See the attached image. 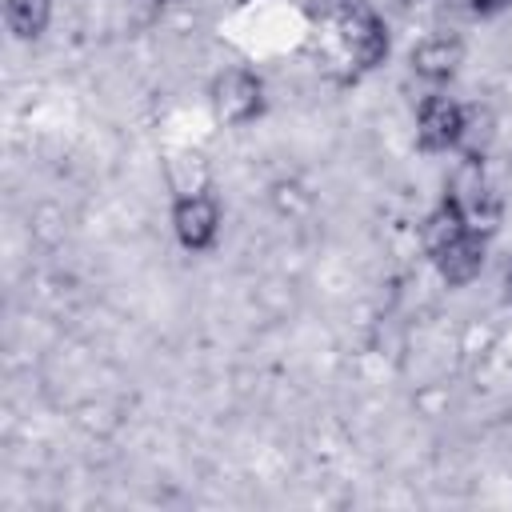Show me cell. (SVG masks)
<instances>
[{
	"instance_id": "1",
	"label": "cell",
	"mask_w": 512,
	"mask_h": 512,
	"mask_svg": "<svg viewBox=\"0 0 512 512\" xmlns=\"http://www.w3.org/2000/svg\"><path fill=\"white\" fill-rule=\"evenodd\" d=\"M208 100H212L216 120H224V124H248V120H256L264 112V84L248 68H224L212 80Z\"/></svg>"
},
{
	"instance_id": "2",
	"label": "cell",
	"mask_w": 512,
	"mask_h": 512,
	"mask_svg": "<svg viewBox=\"0 0 512 512\" xmlns=\"http://www.w3.org/2000/svg\"><path fill=\"white\" fill-rule=\"evenodd\" d=\"M172 232L188 252H208L220 236V204L208 188L180 192L172 204Z\"/></svg>"
},
{
	"instance_id": "3",
	"label": "cell",
	"mask_w": 512,
	"mask_h": 512,
	"mask_svg": "<svg viewBox=\"0 0 512 512\" xmlns=\"http://www.w3.org/2000/svg\"><path fill=\"white\" fill-rule=\"evenodd\" d=\"M464 128V104L432 92L416 108V144L424 152H456Z\"/></svg>"
},
{
	"instance_id": "4",
	"label": "cell",
	"mask_w": 512,
	"mask_h": 512,
	"mask_svg": "<svg viewBox=\"0 0 512 512\" xmlns=\"http://www.w3.org/2000/svg\"><path fill=\"white\" fill-rule=\"evenodd\" d=\"M408 64H412V72H416L420 80L444 84V80H452V76L460 72V64H464V44H460L456 36H448V32L424 36V40L412 48Z\"/></svg>"
},
{
	"instance_id": "5",
	"label": "cell",
	"mask_w": 512,
	"mask_h": 512,
	"mask_svg": "<svg viewBox=\"0 0 512 512\" xmlns=\"http://www.w3.org/2000/svg\"><path fill=\"white\" fill-rule=\"evenodd\" d=\"M432 260H436V268H440V276H444L448 284H468V280H476L480 268H484V236L464 232V236H456L444 252H436Z\"/></svg>"
},
{
	"instance_id": "6",
	"label": "cell",
	"mask_w": 512,
	"mask_h": 512,
	"mask_svg": "<svg viewBox=\"0 0 512 512\" xmlns=\"http://www.w3.org/2000/svg\"><path fill=\"white\" fill-rule=\"evenodd\" d=\"M468 232V224H464V212L452 204V200H440L428 216H424V224H420V244H424V252L428 256H436V252H444L456 236H464Z\"/></svg>"
},
{
	"instance_id": "7",
	"label": "cell",
	"mask_w": 512,
	"mask_h": 512,
	"mask_svg": "<svg viewBox=\"0 0 512 512\" xmlns=\"http://www.w3.org/2000/svg\"><path fill=\"white\" fill-rule=\"evenodd\" d=\"M48 20H52V0H4V24L16 40L44 36Z\"/></svg>"
},
{
	"instance_id": "8",
	"label": "cell",
	"mask_w": 512,
	"mask_h": 512,
	"mask_svg": "<svg viewBox=\"0 0 512 512\" xmlns=\"http://www.w3.org/2000/svg\"><path fill=\"white\" fill-rule=\"evenodd\" d=\"M492 132H496V120L488 108H464V128H460V144L456 152L460 156H484V148L492 144Z\"/></svg>"
},
{
	"instance_id": "9",
	"label": "cell",
	"mask_w": 512,
	"mask_h": 512,
	"mask_svg": "<svg viewBox=\"0 0 512 512\" xmlns=\"http://www.w3.org/2000/svg\"><path fill=\"white\" fill-rule=\"evenodd\" d=\"M164 4H168V0H128V12H132L136 24H152V20H160Z\"/></svg>"
},
{
	"instance_id": "10",
	"label": "cell",
	"mask_w": 512,
	"mask_h": 512,
	"mask_svg": "<svg viewBox=\"0 0 512 512\" xmlns=\"http://www.w3.org/2000/svg\"><path fill=\"white\" fill-rule=\"evenodd\" d=\"M504 8H512V0H472V12L476 16H496Z\"/></svg>"
},
{
	"instance_id": "11",
	"label": "cell",
	"mask_w": 512,
	"mask_h": 512,
	"mask_svg": "<svg viewBox=\"0 0 512 512\" xmlns=\"http://www.w3.org/2000/svg\"><path fill=\"white\" fill-rule=\"evenodd\" d=\"M504 276H508V292H512V260H508V272Z\"/></svg>"
}]
</instances>
